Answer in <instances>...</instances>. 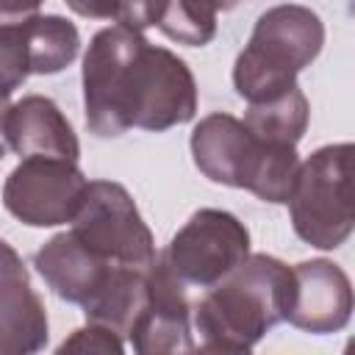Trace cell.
I'll use <instances>...</instances> for the list:
<instances>
[{
	"instance_id": "1",
	"label": "cell",
	"mask_w": 355,
	"mask_h": 355,
	"mask_svg": "<svg viewBox=\"0 0 355 355\" xmlns=\"http://www.w3.org/2000/svg\"><path fill=\"white\" fill-rule=\"evenodd\" d=\"M83 108L103 139L130 128L161 133L194 119L197 83L183 58L116 22L97 31L83 55Z\"/></svg>"
},
{
	"instance_id": "2",
	"label": "cell",
	"mask_w": 355,
	"mask_h": 355,
	"mask_svg": "<svg viewBox=\"0 0 355 355\" xmlns=\"http://www.w3.org/2000/svg\"><path fill=\"white\" fill-rule=\"evenodd\" d=\"M291 266L280 258L255 252L208 288L194 305V349L250 352L277 322L288 305Z\"/></svg>"
},
{
	"instance_id": "3",
	"label": "cell",
	"mask_w": 355,
	"mask_h": 355,
	"mask_svg": "<svg viewBox=\"0 0 355 355\" xmlns=\"http://www.w3.org/2000/svg\"><path fill=\"white\" fill-rule=\"evenodd\" d=\"M194 166L214 183L247 189L263 202H286L294 186L297 147L266 144L233 114H208L191 130Z\"/></svg>"
},
{
	"instance_id": "4",
	"label": "cell",
	"mask_w": 355,
	"mask_h": 355,
	"mask_svg": "<svg viewBox=\"0 0 355 355\" xmlns=\"http://www.w3.org/2000/svg\"><path fill=\"white\" fill-rule=\"evenodd\" d=\"M324 22L316 11L283 3L263 11L233 64L236 94L250 105L269 103L297 86V75L322 53Z\"/></svg>"
},
{
	"instance_id": "5",
	"label": "cell",
	"mask_w": 355,
	"mask_h": 355,
	"mask_svg": "<svg viewBox=\"0 0 355 355\" xmlns=\"http://www.w3.org/2000/svg\"><path fill=\"white\" fill-rule=\"evenodd\" d=\"M352 153L349 141L313 150L288 191L291 227L316 250H336L352 233Z\"/></svg>"
},
{
	"instance_id": "6",
	"label": "cell",
	"mask_w": 355,
	"mask_h": 355,
	"mask_svg": "<svg viewBox=\"0 0 355 355\" xmlns=\"http://www.w3.org/2000/svg\"><path fill=\"white\" fill-rule=\"evenodd\" d=\"M69 233L97 258L114 266L150 269L158 258L153 233L122 183L89 180Z\"/></svg>"
},
{
	"instance_id": "7",
	"label": "cell",
	"mask_w": 355,
	"mask_h": 355,
	"mask_svg": "<svg viewBox=\"0 0 355 355\" xmlns=\"http://www.w3.org/2000/svg\"><path fill=\"white\" fill-rule=\"evenodd\" d=\"M250 255V230L222 208H200L161 252L169 272L189 288H211Z\"/></svg>"
},
{
	"instance_id": "8",
	"label": "cell",
	"mask_w": 355,
	"mask_h": 355,
	"mask_svg": "<svg viewBox=\"0 0 355 355\" xmlns=\"http://www.w3.org/2000/svg\"><path fill=\"white\" fill-rule=\"evenodd\" d=\"M86 175L78 161L53 155L22 158L3 183V205L31 227H55L72 222L86 194Z\"/></svg>"
},
{
	"instance_id": "9",
	"label": "cell",
	"mask_w": 355,
	"mask_h": 355,
	"mask_svg": "<svg viewBox=\"0 0 355 355\" xmlns=\"http://www.w3.org/2000/svg\"><path fill=\"white\" fill-rule=\"evenodd\" d=\"M349 316L352 286L338 263L327 258H313L291 266L288 305L283 322L313 336H327L344 330Z\"/></svg>"
},
{
	"instance_id": "10",
	"label": "cell",
	"mask_w": 355,
	"mask_h": 355,
	"mask_svg": "<svg viewBox=\"0 0 355 355\" xmlns=\"http://www.w3.org/2000/svg\"><path fill=\"white\" fill-rule=\"evenodd\" d=\"M191 305L186 297V286L169 272L164 258L158 255L150 277H147V300L128 333V341L139 355L155 352H191Z\"/></svg>"
},
{
	"instance_id": "11",
	"label": "cell",
	"mask_w": 355,
	"mask_h": 355,
	"mask_svg": "<svg viewBox=\"0 0 355 355\" xmlns=\"http://www.w3.org/2000/svg\"><path fill=\"white\" fill-rule=\"evenodd\" d=\"M47 313L17 250L0 239V355H25L47 344Z\"/></svg>"
},
{
	"instance_id": "12",
	"label": "cell",
	"mask_w": 355,
	"mask_h": 355,
	"mask_svg": "<svg viewBox=\"0 0 355 355\" xmlns=\"http://www.w3.org/2000/svg\"><path fill=\"white\" fill-rule=\"evenodd\" d=\"M33 266L58 300L80 308H86L103 291L116 269H122L89 252L69 230L42 244L33 255Z\"/></svg>"
},
{
	"instance_id": "13",
	"label": "cell",
	"mask_w": 355,
	"mask_h": 355,
	"mask_svg": "<svg viewBox=\"0 0 355 355\" xmlns=\"http://www.w3.org/2000/svg\"><path fill=\"white\" fill-rule=\"evenodd\" d=\"M6 139H8V150H14L19 158L28 155H53L67 161L80 158V141L69 119L50 97L42 94H28L11 103L6 119Z\"/></svg>"
},
{
	"instance_id": "14",
	"label": "cell",
	"mask_w": 355,
	"mask_h": 355,
	"mask_svg": "<svg viewBox=\"0 0 355 355\" xmlns=\"http://www.w3.org/2000/svg\"><path fill=\"white\" fill-rule=\"evenodd\" d=\"M308 97L302 94L300 86L288 89L286 94L269 100V103H255L244 114V125L252 136H258L266 144H283V147H297L308 128Z\"/></svg>"
},
{
	"instance_id": "15",
	"label": "cell",
	"mask_w": 355,
	"mask_h": 355,
	"mask_svg": "<svg viewBox=\"0 0 355 355\" xmlns=\"http://www.w3.org/2000/svg\"><path fill=\"white\" fill-rule=\"evenodd\" d=\"M28 50H31V72L33 75H55L67 69L80 50L78 28L58 14H33L25 19Z\"/></svg>"
},
{
	"instance_id": "16",
	"label": "cell",
	"mask_w": 355,
	"mask_h": 355,
	"mask_svg": "<svg viewBox=\"0 0 355 355\" xmlns=\"http://www.w3.org/2000/svg\"><path fill=\"white\" fill-rule=\"evenodd\" d=\"M155 28L189 47H202L216 36V8L208 0H161Z\"/></svg>"
},
{
	"instance_id": "17",
	"label": "cell",
	"mask_w": 355,
	"mask_h": 355,
	"mask_svg": "<svg viewBox=\"0 0 355 355\" xmlns=\"http://www.w3.org/2000/svg\"><path fill=\"white\" fill-rule=\"evenodd\" d=\"M31 72V50L25 19L0 25V100H11V94L28 80Z\"/></svg>"
},
{
	"instance_id": "18",
	"label": "cell",
	"mask_w": 355,
	"mask_h": 355,
	"mask_svg": "<svg viewBox=\"0 0 355 355\" xmlns=\"http://www.w3.org/2000/svg\"><path fill=\"white\" fill-rule=\"evenodd\" d=\"M58 352H105V355L114 352V355H122L125 352V338L116 336L108 327L86 324V327L75 330L69 338H64Z\"/></svg>"
},
{
	"instance_id": "19",
	"label": "cell",
	"mask_w": 355,
	"mask_h": 355,
	"mask_svg": "<svg viewBox=\"0 0 355 355\" xmlns=\"http://www.w3.org/2000/svg\"><path fill=\"white\" fill-rule=\"evenodd\" d=\"M158 11H161V0H119L116 22L136 28V31H144V28L155 25Z\"/></svg>"
},
{
	"instance_id": "20",
	"label": "cell",
	"mask_w": 355,
	"mask_h": 355,
	"mask_svg": "<svg viewBox=\"0 0 355 355\" xmlns=\"http://www.w3.org/2000/svg\"><path fill=\"white\" fill-rule=\"evenodd\" d=\"M75 14L89 19H114L119 14V0H64Z\"/></svg>"
},
{
	"instance_id": "21",
	"label": "cell",
	"mask_w": 355,
	"mask_h": 355,
	"mask_svg": "<svg viewBox=\"0 0 355 355\" xmlns=\"http://www.w3.org/2000/svg\"><path fill=\"white\" fill-rule=\"evenodd\" d=\"M44 0H0V25L22 22L39 11Z\"/></svg>"
},
{
	"instance_id": "22",
	"label": "cell",
	"mask_w": 355,
	"mask_h": 355,
	"mask_svg": "<svg viewBox=\"0 0 355 355\" xmlns=\"http://www.w3.org/2000/svg\"><path fill=\"white\" fill-rule=\"evenodd\" d=\"M8 108L11 103L8 100H0V161L6 158L8 153V139H6V119H8Z\"/></svg>"
},
{
	"instance_id": "23",
	"label": "cell",
	"mask_w": 355,
	"mask_h": 355,
	"mask_svg": "<svg viewBox=\"0 0 355 355\" xmlns=\"http://www.w3.org/2000/svg\"><path fill=\"white\" fill-rule=\"evenodd\" d=\"M208 3H211L216 11H230V8H236L239 0H208Z\"/></svg>"
}]
</instances>
